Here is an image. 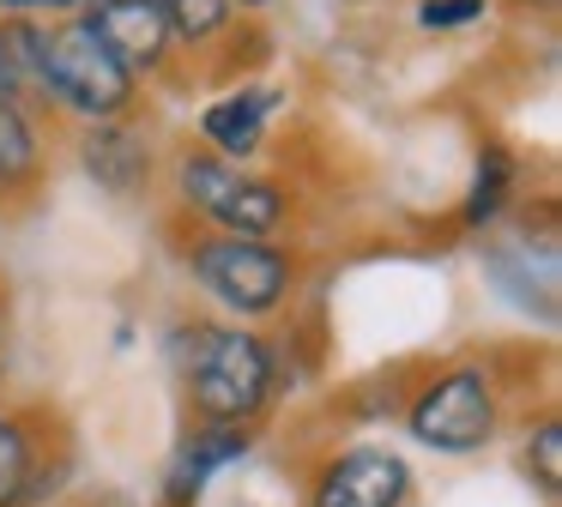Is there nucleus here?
<instances>
[{
  "instance_id": "aec40b11",
  "label": "nucleus",
  "mask_w": 562,
  "mask_h": 507,
  "mask_svg": "<svg viewBox=\"0 0 562 507\" xmlns=\"http://www.w3.org/2000/svg\"><path fill=\"white\" fill-rule=\"evenodd\" d=\"M526 7H544V12H550V7H557V0H526Z\"/></svg>"
},
{
  "instance_id": "20e7f679",
  "label": "nucleus",
  "mask_w": 562,
  "mask_h": 507,
  "mask_svg": "<svg viewBox=\"0 0 562 507\" xmlns=\"http://www.w3.org/2000/svg\"><path fill=\"white\" fill-rule=\"evenodd\" d=\"M194 278L224 302L231 314H272L291 296V260L272 241H248V236H200L188 248Z\"/></svg>"
},
{
  "instance_id": "39448f33",
  "label": "nucleus",
  "mask_w": 562,
  "mask_h": 507,
  "mask_svg": "<svg viewBox=\"0 0 562 507\" xmlns=\"http://www.w3.org/2000/svg\"><path fill=\"white\" fill-rule=\"evenodd\" d=\"M496 386L477 362L436 374L424 393L412 398V435L436 453H477V447L496 435Z\"/></svg>"
},
{
  "instance_id": "ddd939ff",
  "label": "nucleus",
  "mask_w": 562,
  "mask_h": 507,
  "mask_svg": "<svg viewBox=\"0 0 562 507\" xmlns=\"http://www.w3.org/2000/svg\"><path fill=\"white\" fill-rule=\"evenodd\" d=\"M37 465H43V453L31 441L25 417H0V507H25Z\"/></svg>"
},
{
  "instance_id": "2eb2a0df",
  "label": "nucleus",
  "mask_w": 562,
  "mask_h": 507,
  "mask_svg": "<svg viewBox=\"0 0 562 507\" xmlns=\"http://www.w3.org/2000/svg\"><path fill=\"white\" fill-rule=\"evenodd\" d=\"M514 181V157L502 151V145H490L484 157H477V181H472V200H465V224H490V217L502 212V193H508Z\"/></svg>"
},
{
  "instance_id": "9d476101",
  "label": "nucleus",
  "mask_w": 562,
  "mask_h": 507,
  "mask_svg": "<svg viewBox=\"0 0 562 507\" xmlns=\"http://www.w3.org/2000/svg\"><path fill=\"white\" fill-rule=\"evenodd\" d=\"M272 109H279V91H236V97H224V103H212L206 115H200V133H206V145L218 157L243 164V157H255L260 139H267Z\"/></svg>"
},
{
  "instance_id": "6e6552de",
  "label": "nucleus",
  "mask_w": 562,
  "mask_h": 507,
  "mask_svg": "<svg viewBox=\"0 0 562 507\" xmlns=\"http://www.w3.org/2000/svg\"><path fill=\"white\" fill-rule=\"evenodd\" d=\"M79 164L98 181L103 193H139L151 181V139L127 121H91L86 139H79Z\"/></svg>"
},
{
  "instance_id": "f8f14e48",
  "label": "nucleus",
  "mask_w": 562,
  "mask_h": 507,
  "mask_svg": "<svg viewBox=\"0 0 562 507\" xmlns=\"http://www.w3.org/2000/svg\"><path fill=\"white\" fill-rule=\"evenodd\" d=\"M243 447H248V435H243V429H200L194 441L182 447L176 471H170V502H176V507H188V495L206 489L212 471H224L231 459H243Z\"/></svg>"
},
{
  "instance_id": "6ab92c4d",
  "label": "nucleus",
  "mask_w": 562,
  "mask_h": 507,
  "mask_svg": "<svg viewBox=\"0 0 562 507\" xmlns=\"http://www.w3.org/2000/svg\"><path fill=\"white\" fill-rule=\"evenodd\" d=\"M231 7H267V0H231Z\"/></svg>"
},
{
  "instance_id": "f3484780",
  "label": "nucleus",
  "mask_w": 562,
  "mask_h": 507,
  "mask_svg": "<svg viewBox=\"0 0 562 507\" xmlns=\"http://www.w3.org/2000/svg\"><path fill=\"white\" fill-rule=\"evenodd\" d=\"M484 19V0H424L417 7V24L424 31H460V24Z\"/></svg>"
},
{
  "instance_id": "f03ea898",
  "label": "nucleus",
  "mask_w": 562,
  "mask_h": 507,
  "mask_svg": "<svg viewBox=\"0 0 562 507\" xmlns=\"http://www.w3.org/2000/svg\"><path fill=\"white\" fill-rule=\"evenodd\" d=\"M176 188L182 200L206 217L218 236H248V241H267L272 229H284L291 205H284V188L267 176H248L243 164L218 151H188L176 164Z\"/></svg>"
},
{
  "instance_id": "9b49d317",
  "label": "nucleus",
  "mask_w": 562,
  "mask_h": 507,
  "mask_svg": "<svg viewBox=\"0 0 562 507\" xmlns=\"http://www.w3.org/2000/svg\"><path fill=\"white\" fill-rule=\"evenodd\" d=\"M43 181V145L19 103L0 97V205H25Z\"/></svg>"
},
{
  "instance_id": "1a4fd4ad",
  "label": "nucleus",
  "mask_w": 562,
  "mask_h": 507,
  "mask_svg": "<svg viewBox=\"0 0 562 507\" xmlns=\"http://www.w3.org/2000/svg\"><path fill=\"white\" fill-rule=\"evenodd\" d=\"M43 55H49V31L31 24L25 12H0V97L7 103H49Z\"/></svg>"
},
{
  "instance_id": "0eeeda50",
  "label": "nucleus",
  "mask_w": 562,
  "mask_h": 507,
  "mask_svg": "<svg viewBox=\"0 0 562 507\" xmlns=\"http://www.w3.org/2000/svg\"><path fill=\"white\" fill-rule=\"evenodd\" d=\"M86 24L98 31V43L110 48L134 79L170 55V24H164V12L151 7V0H91Z\"/></svg>"
},
{
  "instance_id": "7ed1b4c3",
  "label": "nucleus",
  "mask_w": 562,
  "mask_h": 507,
  "mask_svg": "<svg viewBox=\"0 0 562 507\" xmlns=\"http://www.w3.org/2000/svg\"><path fill=\"white\" fill-rule=\"evenodd\" d=\"M43 84H49V103L74 109L86 121H115L134 109L139 79L98 43L86 19L55 24L49 31V55H43Z\"/></svg>"
},
{
  "instance_id": "a211bd4d",
  "label": "nucleus",
  "mask_w": 562,
  "mask_h": 507,
  "mask_svg": "<svg viewBox=\"0 0 562 507\" xmlns=\"http://www.w3.org/2000/svg\"><path fill=\"white\" fill-rule=\"evenodd\" d=\"M7 12H67V7H79V0H0Z\"/></svg>"
},
{
  "instance_id": "4468645a",
  "label": "nucleus",
  "mask_w": 562,
  "mask_h": 507,
  "mask_svg": "<svg viewBox=\"0 0 562 507\" xmlns=\"http://www.w3.org/2000/svg\"><path fill=\"white\" fill-rule=\"evenodd\" d=\"M170 24V43H194L212 48L231 36V0H151Z\"/></svg>"
},
{
  "instance_id": "f257e3e1",
  "label": "nucleus",
  "mask_w": 562,
  "mask_h": 507,
  "mask_svg": "<svg viewBox=\"0 0 562 507\" xmlns=\"http://www.w3.org/2000/svg\"><path fill=\"white\" fill-rule=\"evenodd\" d=\"M176 362L206 429H236L272 398V350L243 326H194L176 333Z\"/></svg>"
},
{
  "instance_id": "423d86ee",
  "label": "nucleus",
  "mask_w": 562,
  "mask_h": 507,
  "mask_svg": "<svg viewBox=\"0 0 562 507\" xmlns=\"http://www.w3.org/2000/svg\"><path fill=\"white\" fill-rule=\"evenodd\" d=\"M412 495V471L387 447H351V453L327 459V471L308 489V507H405Z\"/></svg>"
},
{
  "instance_id": "dca6fc26",
  "label": "nucleus",
  "mask_w": 562,
  "mask_h": 507,
  "mask_svg": "<svg viewBox=\"0 0 562 507\" xmlns=\"http://www.w3.org/2000/svg\"><path fill=\"white\" fill-rule=\"evenodd\" d=\"M526 465L538 471V489L557 502V489H562V422L557 417H544V422H538V435L526 441Z\"/></svg>"
}]
</instances>
